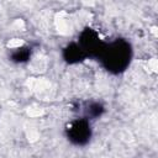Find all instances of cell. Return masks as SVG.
<instances>
[{"mask_svg":"<svg viewBox=\"0 0 158 158\" xmlns=\"http://www.w3.org/2000/svg\"><path fill=\"white\" fill-rule=\"evenodd\" d=\"M65 135L68 139L77 146H84L90 141L91 127L88 118H77L67 125Z\"/></svg>","mask_w":158,"mask_h":158,"instance_id":"cell-2","label":"cell"},{"mask_svg":"<svg viewBox=\"0 0 158 158\" xmlns=\"http://www.w3.org/2000/svg\"><path fill=\"white\" fill-rule=\"evenodd\" d=\"M104 43L99 35L93 30V28H85L81 31V33L79 35V41H78V44L79 47L83 49V52L85 53L86 58L90 57V58H98L100 51L104 47Z\"/></svg>","mask_w":158,"mask_h":158,"instance_id":"cell-3","label":"cell"},{"mask_svg":"<svg viewBox=\"0 0 158 158\" xmlns=\"http://www.w3.org/2000/svg\"><path fill=\"white\" fill-rule=\"evenodd\" d=\"M63 58H64V60L67 63L75 64V63H79V62L84 60L86 58V56L83 52V49L79 47V44L73 42V43H69L63 49Z\"/></svg>","mask_w":158,"mask_h":158,"instance_id":"cell-4","label":"cell"},{"mask_svg":"<svg viewBox=\"0 0 158 158\" xmlns=\"http://www.w3.org/2000/svg\"><path fill=\"white\" fill-rule=\"evenodd\" d=\"M132 58V47L123 38H116L109 43H104L98 56L101 65L112 74H120L126 70Z\"/></svg>","mask_w":158,"mask_h":158,"instance_id":"cell-1","label":"cell"},{"mask_svg":"<svg viewBox=\"0 0 158 158\" xmlns=\"http://www.w3.org/2000/svg\"><path fill=\"white\" fill-rule=\"evenodd\" d=\"M104 111H105L104 106L100 102H96V101H91V102L86 104V107H85L86 117H90V118H98V117H100L104 114Z\"/></svg>","mask_w":158,"mask_h":158,"instance_id":"cell-6","label":"cell"},{"mask_svg":"<svg viewBox=\"0 0 158 158\" xmlns=\"http://www.w3.org/2000/svg\"><path fill=\"white\" fill-rule=\"evenodd\" d=\"M31 57V48L30 47H21V48H16L11 54L10 58L12 62L16 63H23L27 62Z\"/></svg>","mask_w":158,"mask_h":158,"instance_id":"cell-5","label":"cell"}]
</instances>
